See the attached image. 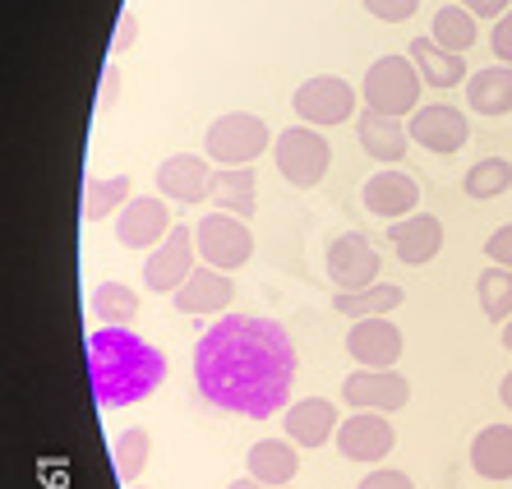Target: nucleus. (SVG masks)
I'll return each instance as SVG.
<instances>
[{
  "label": "nucleus",
  "instance_id": "72a5a7b5",
  "mask_svg": "<svg viewBox=\"0 0 512 489\" xmlns=\"http://www.w3.org/2000/svg\"><path fill=\"white\" fill-rule=\"evenodd\" d=\"M356 489H416V480L406 476V471H397V466H379V471H370Z\"/></svg>",
  "mask_w": 512,
  "mask_h": 489
},
{
  "label": "nucleus",
  "instance_id": "a19ab883",
  "mask_svg": "<svg viewBox=\"0 0 512 489\" xmlns=\"http://www.w3.org/2000/svg\"><path fill=\"white\" fill-rule=\"evenodd\" d=\"M499 397H503V406H508V411H512V370L503 374V383H499Z\"/></svg>",
  "mask_w": 512,
  "mask_h": 489
},
{
  "label": "nucleus",
  "instance_id": "37998d69",
  "mask_svg": "<svg viewBox=\"0 0 512 489\" xmlns=\"http://www.w3.org/2000/svg\"><path fill=\"white\" fill-rule=\"evenodd\" d=\"M130 489H143V485H130Z\"/></svg>",
  "mask_w": 512,
  "mask_h": 489
},
{
  "label": "nucleus",
  "instance_id": "bb28decb",
  "mask_svg": "<svg viewBox=\"0 0 512 489\" xmlns=\"http://www.w3.org/2000/svg\"><path fill=\"white\" fill-rule=\"evenodd\" d=\"M429 37H434L443 51H453V56H466V51L476 47V37H480L476 14L453 0V5H443V10L434 14V28H429Z\"/></svg>",
  "mask_w": 512,
  "mask_h": 489
},
{
  "label": "nucleus",
  "instance_id": "5701e85b",
  "mask_svg": "<svg viewBox=\"0 0 512 489\" xmlns=\"http://www.w3.org/2000/svg\"><path fill=\"white\" fill-rule=\"evenodd\" d=\"M406 56L416 60L420 79H425L429 88H457L466 79V60L453 56V51H443L434 37H416V42L406 47Z\"/></svg>",
  "mask_w": 512,
  "mask_h": 489
},
{
  "label": "nucleus",
  "instance_id": "a878e982",
  "mask_svg": "<svg viewBox=\"0 0 512 489\" xmlns=\"http://www.w3.org/2000/svg\"><path fill=\"white\" fill-rule=\"evenodd\" d=\"M406 300V291L397 282H374L365 291H337L333 296V310L342 319H383V314H393L397 305Z\"/></svg>",
  "mask_w": 512,
  "mask_h": 489
},
{
  "label": "nucleus",
  "instance_id": "6e6552de",
  "mask_svg": "<svg viewBox=\"0 0 512 489\" xmlns=\"http://www.w3.org/2000/svg\"><path fill=\"white\" fill-rule=\"evenodd\" d=\"M194 254H199V240H194V227H171V236L157 245L153 254H148V263H143V287L157 291V296H176L185 282H190V273L199 268L194 263Z\"/></svg>",
  "mask_w": 512,
  "mask_h": 489
},
{
  "label": "nucleus",
  "instance_id": "c9c22d12",
  "mask_svg": "<svg viewBox=\"0 0 512 489\" xmlns=\"http://www.w3.org/2000/svg\"><path fill=\"white\" fill-rule=\"evenodd\" d=\"M485 254H489V263H499V268H512V222H508V227H499L494 236L485 240Z\"/></svg>",
  "mask_w": 512,
  "mask_h": 489
},
{
  "label": "nucleus",
  "instance_id": "2f4dec72",
  "mask_svg": "<svg viewBox=\"0 0 512 489\" xmlns=\"http://www.w3.org/2000/svg\"><path fill=\"white\" fill-rule=\"evenodd\" d=\"M466 199H499V194L512 190V162H503V157H485V162H476V167L466 171L462 180Z\"/></svg>",
  "mask_w": 512,
  "mask_h": 489
},
{
  "label": "nucleus",
  "instance_id": "393cba45",
  "mask_svg": "<svg viewBox=\"0 0 512 489\" xmlns=\"http://www.w3.org/2000/svg\"><path fill=\"white\" fill-rule=\"evenodd\" d=\"M471 466L485 480H512V425H485L471 439Z\"/></svg>",
  "mask_w": 512,
  "mask_h": 489
},
{
  "label": "nucleus",
  "instance_id": "2eb2a0df",
  "mask_svg": "<svg viewBox=\"0 0 512 489\" xmlns=\"http://www.w3.org/2000/svg\"><path fill=\"white\" fill-rule=\"evenodd\" d=\"M213 176L208 157L199 153H171L162 167H157V190L167 194L171 203H203L213 199Z\"/></svg>",
  "mask_w": 512,
  "mask_h": 489
},
{
  "label": "nucleus",
  "instance_id": "e433bc0d",
  "mask_svg": "<svg viewBox=\"0 0 512 489\" xmlns=\"http://www.w3.org/2000/svg\"><path fill=\"white\" fill-rule=\"evenodd\" d=\"M489 47H494V60H508V65H512V10L503 14L499 24H494V33H489Z\"/></svg>",
  "mask_w": 512,
  "mask_h": 489
},
{
  "label": "nucleus",
  "instance_id": "f704fd0d",
  "mask_svg": "<svg viewBox=\"0 0 512 489\" xmlns=\"http://www.w3.org/2000/svg\"><path fill=\"white\" fill-rule=\"evenodd\" d=\"M134 37H139V19H134V10H120L116 37H111V56H125L134 47Z\"/></svg>",
  "mask_w": 512,
  "mask_h": 489
},
{
  "label": "nucleus",
  "instance_id": "4c0bfd02",
  "mask_svg": "<svg viewBox=\"0 0 512 489\" xmlns=\"http://www.w3.org/2000/svg\"><path fill=\"white\" fill-rule=\"evenodd\" d=\"M457 5H466L476 19H503L512 10V0H457Z\"/></svg>",
  "mask_w": 512,
  "mask_h": 489
},
{
  "label": "nucleus",
  "instance_id": "1a4fd4ad",
  "mask_svg": "<svg viewBox=\"0 0 512 489\" xmlns=\"http://www.w3.org/2000/svg\"><path fill=\"white\" fill-rule=\"evenodd\" d=\"M337 448H342L346 462H360V466H374L397 448V430L388 425L383 411H351L337 430Z\"/></svg>",
  "mask_w": 512,
  "mask_h": 489
},
{
  "label": "nucleus",
  "instance_id": "473e14b6",
  "mask_svg": "<svg viewBox=\"0 0 512 489\" xmlns=\"http://www.w3.org/2000/svg\"><path fill=\"white\" fill-rule=\"evenodd\" d=\"M365 10L374 19H383V24H402V19H411L420 10V0H365Z\"/></svg>",
  "mask_w": 512,
  "mask_h": 489
},
{
  "label": "nucleus",
  "instance_id": "58836bf2",
  "mask_svg": "<svg viewBox=\"0 0 512 489\" xmlns=\"http://www.w3.org/2000/svg\"><path fill=\"white\" fill-rule=\"evenodd\" d=\"M116 93H120V70H116V65H107V70H102V93H97V111H111V107H116Z\"/></svg>",
  "mask_w": 512,
  "mask_h": 489
},
{
  "label": "nucleus",
  "instance_id": "f8f14e48",
  "mask_svg": "<svg viewBox=\"0 0 512 489\" xmlns=\"http://www.w3.org/2000/svg\"><path fill=\"white\" fill-rule=\"evenodd\" d=\"M328 277L337 282V291H365L379 282V250L360 231H346L328 245Z\"/></svg>",
  "mask_w": 512,
  "mask_h": 489
},
{
  "label": "nucleus",
  "instance_id": "ddd939ff",
  "mask_svg": "<svg viewBox=\"0 0 512 489\" xmlns=\"http://www.w3.org/2000/svg\"><path fill=\"white\" fill-rule=\"evenodd\" d=\"M342 397H346V406H356V411H383V416H393V411H402V406L411 402V383L397 370H356V374H346Z\"/></svg>",
  "mask_w": 512,
  "mask_h": 489
},
{
  "label": "nucleus",
  "instance_id": "79ce46f5",
  "mask_svg": "<svg viewBox=\"0 0 512 489\" xmlns=\"http://www.w3.org/2000/svg\"><path fill=\"white\" fill-rule=\"evenodd\" d=\"M503 346H508V351H512V319L503 323Z\"/></svg>",
  "mask_w": 512,
  "mask_h": 489
},
{
  "label": "nucleus",
  "instance_id": "0eeeda50",
  "mask_svg": "<svg viewBox=\"0 0 512 489\" xmlns=\"http://www.w3.org/2000/svg\"><path fill=\"white\" fill-rule=\"evenodd\" d=\"M194 240H199V254L208 268H222V273H236L254 259V231L245 217L231 213H208L199 217L194 227Z\"/></svg>",
  "mask_w": 512,
  "mask_h": 489
},
{
  "label": "nucleus",
  "instance_id": "ea45409f",
  "mask_svg": "<svg viewBox=\"0 0 512 489\" xmlns=\"http://www.w3.org/2000/svg\"><path fill=\"white\" fill-rule=\"evenodd\" d=\"M227 489H291V485H263V480H254V476H240V480H231Z\"/></svg>",
  "mask_w": 512,
  "mask_h": 489
},
{
  "label": "nucleus",
  "instance_id": "f3484780",
  "mask_svg": "<svg viewBox=\"0 0 512 489\" xmlns=\"http://www.w3.org/2000/svg\"><path fill=\"white\" fill-rule=\"evenodd\" d=\"M360 199H365V208H370L374 217H383V222H402V217H411L420 208V185L406 176V171H374V176L365 180Z\"/></svg>",
  "mask_w": 512,
  "mask_h": 489
},
{
  "label": "nucleus",
  "instance_id": "f03ea898",
  "mask_svg": "<svg viewBox=\"0 0 512 489\" xmlns=\"http://www.w3.org/2000/svg\"><path fill=\"white\" fill-rule=\"evenodd\" d=\"M167 379V356L134 328H97L88 337V383L102 406H130L153 397Z\"/></svg>",
  "mask_w": 512,
  "mask_h": 489
},
{
  "label": "nucleus",
  "instance_id": "4be33fe9",
  "mask_svg": "<svg viewBox=\"0 0 512 489\" xmlns=\"http://www.w3.org/2000/svg\"><path fill=\"white\" fill-rule=\"evenodd\" d=\"M466 102L480 116H508L512 111V65H489L466 79Z\"/></svg>",
  "mask_w": 512,
  "mask_h": 489
},
{
  "label": "nucleus",
  "instance_id": "39448f33",
  "mask_svg": "<svg viewBox=\"0 0 512 489\" xmlns=\"http://www.w3.org/2000/svg\"><path fill=\"white\" fill-rule=\"evenodd\" d=\"M268 148H273V130L250 111H227L203 134V153L222 162V167H250L254 157H263Z\"/></svg>",
  "mask_w": 512,
  "mask_h": 489
},
{
  "label": "nucleus",
  "instance_id": "cd10ccee",
  "mask_svg": "<svg viewBox=\"0 0 512 489\" xmlns=\"http://www.w3.org/2000/svg\"><path fill=\"white\" fill-rule=\"evenodd\" d=\"M148 453H153V434L143 430V425H130V430H120L116 443H111V466H116V480L125 489L143 476V466H148Z\"/></svg>",
  "mask_w": 512,
  "mask_h": 489
},
{
  "label": "nucleus",
  "instance_id": "4468645a",
  "mask_svg": "<svg viewBox=\"0 0 512 489\" xmlns=\"http://www.w3.org/2000/svg\"><path fill=\"white\" fill-rule=\"evenodd\" d=\"M171 236V208L162 199H130L116 213V245L125 250H157Z\"/></svg>",
  "mask_w": 512,
  "mask_h": 489
},
{
  "label": "nucleus",
  "instance_id": "412c9836",
  "mask_svg": "<svg viewBox=\"0 0 512 489\" xmlns=\"http://www.w3.org/2000/svg\"><path fill=\"white\" fill-rule=\"evenodd\" d=\"M300 443L291 439H259L245 457V476L263 480V485H291L300 471Z\"/></svg>",
  "mask_w": 512,
  "mask_h": 489
},
{
  "label": "nucleus",
  "instance_id": "c756f323",
  "mask_svg": "<svg viewBox=\"0 0 512 489\" xmlns=\"http://www.w3.org/2000/svg\"><path fill=\"white\" fill-rule=\"evenodd\" d=\"M476 296H480V310H485V319L508 323L512 319V268L489 263L485 273L476 277Z\"/></svg>",
  "mask_w": 512,
  "mask_h": 489
},
{
  "label": "nucleus",
  "instance_id": "f257e3e1",
  "mask_svg": "<svg viewBox=\"0 0 512 489\" xmlns=\"http://www.w3.org/2000/svg\"><path fill=\"white\" fill-rule=\"evenodd\" d=\"M194 383L222 411L268 420L291 402L296 342L277 319L227 314L194 346Z\"/></svg>",
  "mask_w": 512,
  "mask_h": 489
},
{
  "label": "nucleus",
  "instance_id": "9b49d317",
  "mask_svg": "<svg viewBox=\"0 0 512 489\" xmlns=\"http://www.w3.org/2000/svg\"><path fill=\"white\" fill-rule=\"evenodd\" d=\"M346 356L356 360L360 370H393L402 360V328L388 314L383 319H356L346 333Z\"/></svg>",
  "mask_w": 512,
  "mask_h": 489
},
{
  "label": "nucleus",
  "instance_id": "b1692460",
  "mask_svg": "<svg viewBox=\"0 0 512 489\" xmlns=\"http://www.w3.org/2000/svg\"><path fill=\"white\" fill-rule=\"evenodd\" d=\"M213 203H217V213H231V217H245V222H250L254 208H259L254 171L250 167H222L213 176Z\"/></svg>",
  "mask_w": 512,
  "mask_h": 489
},
{
  "label": "nucleus",
  "instance_id": "9d476101",
  "mask_svg": "<svg viewBox=\"0 0 512 489\" xmlns=\"http://www.w3.org/2000/svg\"><path fill=\"white\" fill-rule=\"evenodd\" d=\"M406 130H411V139H416L420 148H429V153H439V157L462 153L466 139H471V125H466V116L453 102H429V107H420L416 116L406 120Z\"/></svg>",
  "mask_w": 512,
  "mask_h": 489
},
{
  "label": "nucleus",
  "instance_id": "aec40b11",
  "mask_svg": "<svg viewBox=\"0 0 512 489\" xmlns=\"http://www.w3.org/2000/svg\"><path fill=\"white\" fill-rule=\"evenodd\" d=\"M356 134H360V148L374 157V162H402L406 157V148L416 144L411 139V130H406V120H397V116H388V111H374V107H365L356 116Z\"/></svg>",
  "mask_w": 512,
  "mask_h": 489
},
{
  "label": "nucleus",
  "instance_id": "6ab92c4d",
  "mask_svg": "<svg viewBox=\"0 0 512 489\" xmlns=\"http://www.w3.org/2000/svg\"><path fill=\"white\" fill-rule=\"evenodd\" d=\"M388 245H393V254L402 263L425 268V263L439 259V250H443V222L434 213H411L388 227Z\"/></svg>",
  "mask_w": 512,
  "mask_h": 489
},
{
  "label": "nucleus",
  "instance_id": "7c9ffc66",
  "mask_svg": "<svg viewBox=\"0 0 512 489\" xmlns=\"http://www.w3.org/2000/svg\"><path fill=\"white\" fill-rule=\"evenodd\" d=\"M93 314L107 328H125L130 319H139V291H130L125 282H102L93 291Z\"/></svg>",
  "mask_w": 512,
  "mask_h": 489
},
{
  "label": "nucleus",
  "instance_id": "c85d7f7f",
  "mask_svg": "<svg viewBox=\"0 0 512 489\" xmlns=\"http://www.w3.org/2000/svg\"><path fill=\"white\" fill-rule=\"evenodd\" d=\"M130 203V176H107L84 185V222H107L111 213H120Z\"/></svg>",
  "mask_w": 512,
  "mask_h": 489
},
{
  "label": "nucleus",
  "instance_id": "7ed1b4c3",
  "mask_svg": "<svg viewBox=\"0 0 512 489\" xmlns=\"http://www.w3.org/2000/svg\"><path fill=\"white\" fill-rule=\"evenodd\" d=\"M420 88H425V79H420L411 56H379L365 70L360 97H365V107L388 111L397 120H411L420 111Z\"/></svg>",
  "mask_w": 512,
  "mask_h": 489
},
{
  "label": "nucleus",
  "instance_id": "20e7f679",
  "mask_svg": "<svg viewBox=\"0 0 512 489\" xmlns=\"http://www.w3.org/2000/svg\"><path fill=\"white\" fill-rule=\"evenodd\" d=\"M273 162H277V171H282L286 185H296V190H314V185L328 176V167H333L328 134H319L314 125H291V130L277 134Z\"/></svg>",
  "mask_w": 512,
  "mask_h": 489
},
{
  "label": "nucleus",
  "instance_id": "423d86ee",
  "mask_svg": "<svg viewBox=\"0 0 512 489\" xmlns=\"http://www.w3.org/2000/svg\"><path fill=\"white\" fill-rule=\"evenodd\" d=\"M360 102H365V97L346 84V79H337V74H314V79H305V84L296 88V97H291L300 125H314V130L346 125L351 116H360L356 111Z\"/></svg>",
  "mask_w": 512,
  "mask_h": 489
},
{
  "label": "nucleus",
  "instance_id": "dca6fc26",
  "mask_svg": "<svg viewBox=\"0 0 512 489\" xmlns=\"http://www.w3.org/2000/svg\"><path fill=\"white\" fill-rule=\"evenodd\" d=\"M282 430H286V439L300 443V448H323L328 439H337L342 416H337V406L328 402V397H300V402L286 406Z\"/></svg>",
  "mask_w": 512,
  "mask_h": 489
},
{
  "label": "nucleus",
  "instance_id": "a211bd4d",
  "mask_svg": "<svg viewBox=\"0 0 512 489\" xmlns=\"http://www.w3.org/2000/svg\"><path fill=\"white\" fill-rule=\"evenodd\" d=\"M176 310L180 314H194V319H208V314H222L236 300V282H231V273H222V268H194L190 273V282L176 291Z\"/></svg>",
  "mask_w": 512,
  "mask_h": 489
}]
</instances>
